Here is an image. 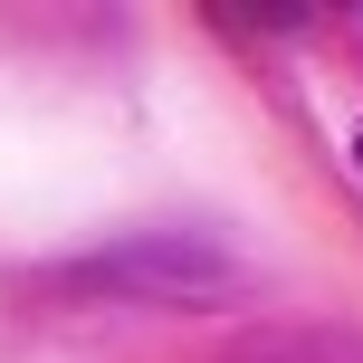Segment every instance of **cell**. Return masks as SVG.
<instances>
[{"label":"cell","mask_w":363,"mask_h":363,"mask_svg":"<svg viewBox=\"0 0 363 363\" xmlns=\"http://www.w3.org/2000/svg\"><path fill=\"white\" fill-rule=\"evenodd\" d=\"M354 163H363V134H354Z\"/></svg>","instance_id":"obj_1"}]
</instances>
